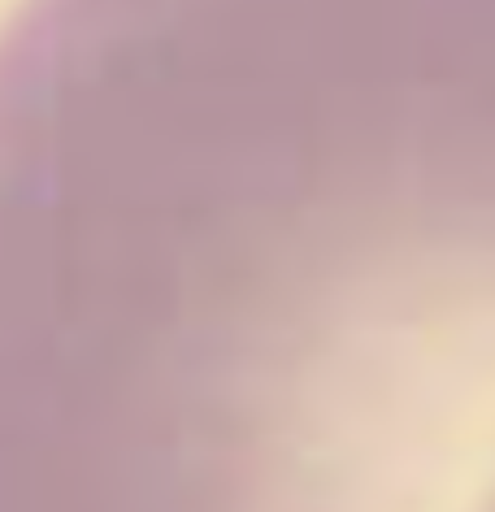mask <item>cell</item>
I'll return each instance as SVG.
<instances>
[{
    "label": "cell",
    "instance_id": "obj_1",
    "mask_svg": "<svg viewBox=\"0 0 495 512\" xmlns=\"http://www.w3.org/2000/svg\"><path fill=\"white\" fill-rule=\"evenodd\" d=\"M0 512H495V0L0 18Z\"/></svg>",
    "mask_w": 495,
    "mask_h": 512
}]
</instances>
